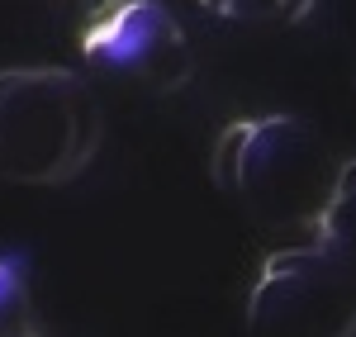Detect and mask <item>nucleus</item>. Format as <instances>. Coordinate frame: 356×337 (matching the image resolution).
Wrapping results in <instances>:
<instances>
[{
	"instance_id": "obj_1",
	"label": "nucleus",
	"mask_w": 356,
	"mask_h": 337,
	"mask_svg": "<svg viewBox=\"0 0 356 337\" xmlns=\"http://www.w3.org/2000/svg\"><path fill=\"white\" fill-rule=\"evenodd\" d=\"M342 162L314 124L295 114L238 119L219 133L214 181L238 199L252 224L285 238H309L323 224Z\"/></svg>"
},
{
	"instance_id": "obj_2",
	"label": "nucleus",
	"mask_w": 356,
	"mask_h": 337,
	"mask_svg": "<svg viewBox=\"0 0 356 337\" xmlns=\"http://www.w3.org/2000/svg\"><path fill=\"white\" fill-rule=\"evenodd\" d=\"M105 142V110L86 76L67 67L0 72V181L67 186Z\"/></svg>"
},
{
	"instance_id": "obj_3",
	"label": "nucleus",
	"mask_w": 356,
	"mask_h": 337,
	"mask_svg": "<svg viewBox=\"0 0 356 337\" xmlns=\"http://www.w3.org/2000/svg\"><path fill=\"white\" fill-rule=\"evenodd\" d=\"M252 337H356V281L318 243L266 256L247 299Z\"/></svg>"
},
{
	"instance_id": "obj_4",
	"label": "nucleus",
	"mask_w": 356,
	"mask_h": 337,
	"mask_svg": "<svg viewBox=\"0 0 356 337\" xmlns=\"http://www.w3.org/2000/svg\"><path fill=\"white\" fill-rule=\"evenodd\" d=\"M81 57L105 81L176 95L195 81V48L162 0H110L81 24Z\"/></svg>"
},
{
	"instance_id": "obj_5",
	"label": "nucleus",
	"mask_w": 356,
	"mask_h": 337,
	"mask_svg": "<svg viewBox=\"0 0 356 337\" xmlns=\"http://www.w3.org/2000/svg\"><path fill=\"white\" fill-rule=\"evenodd\" d=\"M314 243L332 261H342V271L356 281V157L342 162L332 204H328V214H323V224H318V233H314Z\"/></svg>"
},
{
	"instance_id": "obj_6",
	"label": "nucleus",
	"mask_w": 356,
	"mask_h": 337,
	"mask_svg": "<svg viewBox=\"0 0 356 337\" xmlns=\"http://www.w3.org/2000/svg\"><path fill=\"white\" fill-rule=\"evenodd\" d=\"M0 337H43L24 266L10 261V256H0Z\"/></svg>"
},
{
	"instance_id": "obj_7",
	"label": "nucleus",
	"mask_w": 356,
	"mask_h": 337,
	"mask_svg": "<svg viewBox=\"0 0 356 337\" xmlns=\"http://www.w3.org/2000/svg\"><path fill=\"white\" fill-rule=\"evenodd\" d=\"M209 15L238 19V24H295L309 15L314 0H200Z\"/></svg>"
},
{
	"instance_id": "obj_8",
	"label": "nucleus",
	"mask_w": 356,
	"mask_h": 337,
	"mask_svg": "<svg viewBox=\"0 0 356 337\" xmlns=\"http://www.w3.org/2000/svg\"><path fill=\"white\" fill-rule=\"evenodd\" d=\"M53 10H62V15H72V19H90L95 10H105L110 0H48Z\"/></svg>"
}]
</instances>
